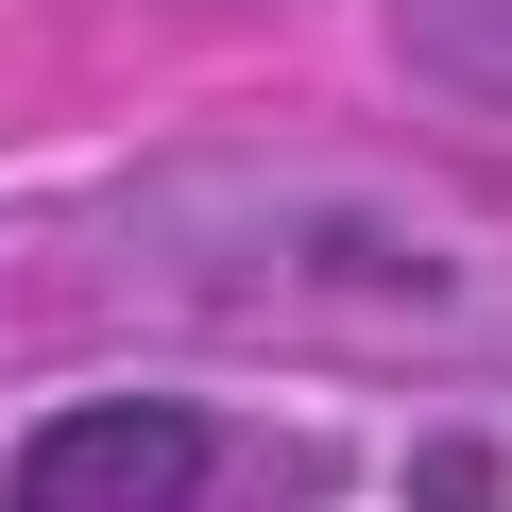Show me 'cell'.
Masks as SVG:
<instances>
[{"label":"cell","mask_w":512,"mask_h":512,"mask_svg":"<svg viewBox=\"0 0 512 512\" xmlns=\"http://www.w3.org/2000/svg\"><path fill=\"white\" fill-rule=\"evenodd\" d=\"M222 478V427L188 393H86L0 461V512H188Z\"/></svg>","instance_id":"obj_1"},{"label":"cell","mask_w":512,"mask_h":512,"mask_svg":"<svg viewBox=\"0 0 512 512\" xmlns=\"http://www.w3.org/2000/svg\"><path fill=\"white\" fill-rule=\"evenodd\" d=\"M410 512H512V478H495V444H478V427H444V444L410 461Z\"/></svg>","instance_id":"obj_2"}]
</instances>
